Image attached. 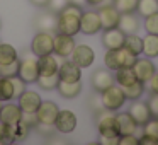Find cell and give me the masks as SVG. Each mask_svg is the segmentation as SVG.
Returning a JSON list of instances; mask_svg holds the SVG:
<instances>
[{"label": "cell", "mask_w": 158, "mask_h": 145, "mask_svg": "<svg viewBox=\"0 0 158 145\" xmlns=\"http://www.w3.org/2000/svg\"><path fill=\"white\" fill-rule=\"evenodd\" d=\"M82 7L78 5L68 4L61 12L56 15V31L63 33V34L75 36L80 33V15H82Z\"/></svg>", "instance_id": "6da1fadb"}, {"label": "cell", "mask_w": 158, "mask_h": 145, "mask_svg": "<svg viewBox=\"0 0 158 145\" xmlns=\"http://www.w3.org/2000/svg\"><path fill=\"white\" fill-rule=\"evenodd\" d=\"M136 58L138 55H133L124 46H121V48H116V50H106L104 63H106V68L116 72L117 68H123V67H133Z\"/></svg>", "instance_id": "7a4b0ae2"}, {"label": "cell", "mask_w": 158, "mask_h": 145, "mask_svg": "<svg viewBox=\"0 0 158 145\" xmlns=\"http://www.w3.org/2000/svg\"><path fill=\"white\" fill-rule=\"evenodd\" d=\"M100 101H102L104 109H107V111H110V113H112V111L121 109L127 99H126V96H124L123 87L112 84V86L107 87L104 92H100Z\"/></svg>", "instance_id": "3957f363"}, {"label": "cell", "mask_w": 158, "mask_h": 145, "mask_svg": "<svg viewBox=\"0 0 158 145\" xmlns=\"http://www.w3.org/2000/svg\"><path fill=\"white\" fill-rule=\"evenodd\" d=\"M97 130H99L100 137H107V138H119L121 137L116 118L107 109L97 113Z\"/></svg>", "instance_id": "277c9868"}, {"label": "cell", "mask_w": 158, "mask_h": 145, "mask_svg": "<svg viewBox=\"0 0 158 145\" xmlns=\"http://www.w3.org/2000/svg\"><path fill=\"white\" fill-rule=\"evenodd\" d=\"M31 51L34 56L53 53V34L49 31H39L31 41Z\"/></svg>", "instance_id": "5b68a950"}, {"label": "cell", "mask_w": 158, "mask_h": 145, "mask_svg": "<svg viewBox=\"0 0 158 145\" xmlns=\"http://www.w3.org/2000/svg\"><path fill=\"white\" fill-rule=\"evenodd\" d=\"M75 46L77 43L73 36L63 34V33H58L56 36H53V53L60 58H68Z\"/></svg>", "instance_id": "8992f818"}, {"label": "cell", "mask_w": 158, "mask_h": 145, "mask_svg": "<svg viewBox=\"0 0 158 145\" xmlns=\"http://www.w3.org/2000/svg\"><path fill=\"white\" fill-rule=\"evenodd\" d=\"M17 75L24 80L26 84H36L39 77V70H38V58L34 56H26L19 62V72Z\"/></svg>", "instance_id": "52a82bcc"}, {"label": "cell", "mask_w": 158, "mask_h": 145, "mask_svg": "<svg viewBox=\"0 0 158 145\" xmlns=\"http://www.w3.org/2000/svg\"><path fill=\"white\" fill-rule=\"evenodd\" d=\"M99 31H102L99 14L95 11L82 12V15H80V33H83L87 36H92V34H97Z\"/></svg>", "instance_id": "ba28073f"}, {"label": "cell", "mask_w": 158, "mask_h": 145, "mask_svg": "<svg viewBox=\"0 0 158 145\" xmlns=\"http://www.w3.org/2000/svg\"><path fill=\"white\" fill-rule=\"evenodd\" d=\"M100 17V24H102V29H112L117 28L119 24V17H121V12L114 7L112 4H102L100 9L97 11Z\"/></svg>", "instance_id": "9c48e42d"}, {"label": "cell", "mask_w": 158, "mask_h": 145, "mask_svg": "<svg viewBox=\"0 0 158 145\" xmlns=\"http://www.w3.org/2000/svg\"><path fill=\"white\" fill-rule=\"evenodd\" d=\"M70 60L73 63L80 67V68H89L90 65L94 63L95 60V55H94V50L87 45H77L73 48L72 55H70Z\"/></svg>", "instance_id": "30bf717a"}, {"label": "cell", "mask_w": 158, "mask_h": 145, "mask_svg": "<svg viewBox=\"0 0 158 145\" xmlns=\"http://www.w3.org/2000/svg\"><path fill=\"white\" fill-rule=\"evenodd\" d=\"M77 123H78V120H77V114L73 113V111L60 109L58 116H56V120H55V128L60 131V133L68 135L77 128Z\"/></svg>", "instance_id": "8fae6325"}, {"label": "cell", "mask_w": 158, "mask_h": 145, "mask_svg": "<svg viewBox=\"0 0 158 145\" xmlns=\"http://www.w3.org/2000/svg\"><path fill=\"white\" fill-rule=\"evenodd\" d=\"M60 113V108L53 101H41L39 108L36 109V116L38 121L43 125H55V120Z\"/></svg>", "instance_id": "7c38bea8"}, {"label": "cell", "mask_w": 158, "mask_h": 145, "mask_svg": "<svg viewBox=\"0 0 158 145\" xmlns=\"http://www.w3.org/2000/svg\"><path fill=\"white\" fill-rule=\"evenodd\" d=\"M58 77L60 80H65V82H77V80H82V68L72 60L63 58L58 68Z\"/></svg>", "instance_id": "4fadbf2b"}, {"label": "cell", "mask_w": 158, "mask_h": 145, "mask_svg": "<svg viewBox=\"0 0 158 145\" xmlns=\"http://www.w3.org/2000/svg\"><path fill=\"white\" fill-rule=\"evenodd\" d=\"M133 72L134 75H136L138 80H141V82H148V80L153 77V73L156 72V67H155V63L151 62V58H136V62H134L133 65Z\"/></svg>", "instance_id": "5bb4252c"}, {"label": "cell", "mask_w": 158, "mask_h": 145, "mask_svg": "<svg viewBox=\"0 0 158 145\" xmlns=\"http://www.w3.org/2000/svg\"><path fill=\"white\" fill-rule=\"evenodd\" d=\"M17 104L22 109V113H36V109L41 104V96L36 90L26 89L21 96L17 97Z\"/></svg>", "instance_id": "9a60e30c"}, {"label": "cell", "mask_w": 158, "mask_h": 145, "mask_svg": "<svg viewBox=\"0 0 158 145\" xmlns=\"http://www.w3.org/2000/svg\"><path fill=\"white\" fill-rule=\"evenodd\" d=\"M63 58L53 55H43V56H38V70H39V75H55L58 73V68H60V63H61Z\"/></svg>", "instance_id": "2e32d148"}, {"label": "cell", "mask_w": 158, "mask_h": 145, "mask_svg": "<svg viewBox=\"0 0 158 145\" xmlns=\"http://www.w3.org/2000/svg\"><path fill=\"white\" fill-rule=\"evenodd\" d=\"M90 82H92V87L97 92H104L107 87H110L114 84V75L110 73L109 68H99L92 73Z\"/></svg>", "instance_id": "e0dca14e"}, {"label": "cell", "mask_w": 158, "mask_h": 145, "mask_svg": "<svg viewBox=\"0 0 158 145\" xmlns=\"http://www.w3.org/2000/svg\"><path fill=\"white\" fill-rule=\"evenodd\" d=\"M124 34L119 28H112V29H104V34H102V45L106 50H116L121 48L124 45Z\"/></svg>", "instance_id": "ac0fdd59"}, {"label": "cell", "mask_w": 158, "mask_h": 145, "mask_svg": "<svg viewBox=\"0 0 158 145\" xmlns=\"http://www.w3.org/2000/svg\"><path fill=\"white\" fill-rule=\"evenodd\" d=\"M22 118V109L19 108V104H14L10 101H7L5 104H2L0 109V120L5 125H17Z\"/></svg>", "instance_id": "d6986e66"}, {"label": "cell", "mask_w": 158, "mask_h": 145, "mask_svg": "<svg viewBox=\"0 0 158 145\" xmlns=\"http://www.w3.org/2000/svg\"><path fill=\"white\" fill-rule=\"evenodd\" d=\"M127 113H129L131 118L136 121L138 126H143V125L151 118V113H150L148 104L146 103H141L139 99L133 101V104H131V108H129V111H127Z\"/></svg>", "instance_id": "ffe728a7"}, {"label": "cell", "mask_w": 158, "mask_h": 145, "mask_svg": "<svg viewBox=\"0 0 158 145\" xmlns=\"http://www.w3.org/2000/svg\"><path fill=\"white\" fill-rule=\"evenodd\" d=\"M117 28L124 33V34H134L139 29V19L134 12H126V14H121L119 17V24Z\"/></svg>", "instance_id": "44dd1931"}, {"label": "cell", "mask_w": 158, "mask_h": 145, "mask_svg": "<svg viewBox=\"0 0 158 145\" xmlns=\"http://www.w3.org/2000/svg\"><path fill=\"white\" fill-rule=\"evenodd\" d=\"M56 89H58L60 96L65 97V99H75V97L80 96L83 86H82V80H77V82H65V80H60Z\"/></svg>", "instance_id": "7402d4cb"}, {"label": "cell", "mask_w": 158, "mask_h": 145, "mask_svg": "<svg viewBox=\"0 0 158 145\" xmlns=\"http://www.w3.org/2000/svg\"><path fill=\"white\" fill-rule=\"evenodd\" d=\"M114 118H116V123H117V128H119L121 135L136 133V130L139 128L136 125V121L131 118L129 113H117V114H114Z\"/></svg>", "instance_id": "603a6c76"}, {"label": "cell", "mask_w": 158, "mask_h": 145, "mask_svg": "<svg viewBox=\"0 0 158 145\" xmlns=\"http://www.w3.org/2000/svg\"><path fill=\"white\" fill-rule=\"evenodd\" d=\"M114 80L117 82V86L121 87H126L129 84L136 82V75L133 72V67H123V68H117L116 70V75H114Z\"/></svg>", "instance_id": "cb8c5ba5"}, {"label": "cell", "mask_w": 158, "mask_h": 145, "mask_svg": "<svg viewBox=\"0 0 158 145\" xmlns=\"http://www.w3.org/2000/svg\"><path fill=\"white\" fill-rule=\"evenodd\" d=\"M143 55H146L148 58L158 56V34L146 33V36L143 38Z\"/></svg>", "instance_id": "d4e9b609"}, {"label": "cell", "mask_w": 158, "mask_h": 145, "mask_svg": "<svg viewBox=\"0 0 158 145\" xmlns=\"http://www.w3.org/2000/svg\"><path fill=\"white\" fill-rule=\"evenodd\" d=\"M123 46L127 51L133 53V55H141V53H143V38H139L138 33H134V34H126Z\"/></svg>", "instance_id": "484cf974"}, {"label": "cell", "mask_w": 158, "mask_h": 145, "mask_svg": "<svg viewBox=\"0 0 158 145\" xmlns=\"http://www.w3.org/2000/svg\"><path fill=\"white\" fill-rule=\"evenodd\" d=\"M36 28L39 31H49L56 28V14L53 15V12H48V14H41L38 19H36Z\"/></svg>", "instance_id": "4316f807"}, {"label": "cell", "mask_w": 158, "mask_h": 145, "mask_svg": "<svg viewBox=\"0 0 158 145\" xmlns=\"http://www.w3.org/2000/svg\"><path fill=\"white\" fill-rule=\"evenodd\" d=\"M123 90H124V96H126V99L136 101V99H139V97L144 94V82L136 80V82H133V84H129V86L123 87Z\"/></svg>", "instance_id": "83f0119b"}, {"label": "cell", "mask_w": 158, "mask_h": 145, "mask_svg": "<svg viewBox=\"0 0 158 145\" xmlns=\"http://www.w3.org/2000/svg\"><path fill=\"white\" fill-rule=\"evenodd\" d=\"M14 99V86L10 77H0V101L7 103Z\"/></svg>", "instance_id": "f1b7e54d"}, {"label": "cell", "mask_w": 158, "mask_h": 145, "mask_svg": "<svg viewBox=\"0 0 158 145\" xmlns=\"http://www.w3.org/2000/svg\"><path fill=\"white\" fill-rule=\"evenodd\" d=\"M136 11L141 17L151 15V14H155V12H158V2L156 0H138Z\"/></svg>", "instance_id": "f546056e"}, {"label": "cell", "mask_w": 158, "mask_h": 145, "mask_svg": "<svg viewBox=\"0 0 158 145\" xmlns=\"http://www.w3.org/2000/svg\"><path fill=\"white\" fill-rule=\"evenodd\" d=\"M19 60V55H17V50L14 48L12 45H0V63H10V62H15Z\"/></svg>", "instance_id": "4dcf8cb0"}, {"label": "cell", "mask_w": 158, "mask_h": 145, "mask_svg": "<svg viewBox=\"0 0 158 145\" xmlns=\"http://www.w3.org/2000/svg\"><path fill=\"white\" fill-rule=\"evenodd\" d=\"M58 82H60L58 73H55V75H39L38 80H36V84H38L41 89H44V90L56 89V87H58Z\"/></svg>", "instance_id": "1f68e13d"}, {"label": "cell", "mask_w": 158, "mask_h": 145, "mask_svg": "<svg viewBox=\"0 0 158 145\" xmlns=\"http://www.w3.org/2000/svg\"><path fill=\"white\" fill-rule=\"evenodd\" d=\"M112 5L121 12V14H126V12H136L138 0H112Z\"/></svg>", "instance_id": "d6a6232c"}, {"label": "cell", "mask_w": 158, "mask_h": 145, "mask_svg": "<svg viewBox=\"0 0 158 145\" xmlns=\"http://www.w3.org/2000/svg\"><path fill=\"white\" fill-rule=\"evenodd\" d=\"M143 135H148L158 142V118H150L143 125Z\"/></svg>", "instance_id": "836d02e7"}, {"label": "cell", "mask_w": 158, "mask_h": 145, "mask_svg": "<svg viewBox=\"0 0 158 145\" xmlns=\"http://www.w3.org/2000/svg\"><path fill=\"white\" fill-rule=\"evenodd\" d=\"M143 28H144V31L150 33V34H158V12L144 17Z\"/></svg>", "instance_id": "e575fe53"}, {"label": "cell", "mask_w": 158, "mask_h": 145, "mask_svg": "<svg viewBox=\"0 0 158 145\" xmlns=\"http://www.w3.org/2000/svg\"><path fill=\"white\" fill-rule=\"evenodd\" d=\"M19 72V60L10 63H0V77H14Z\"/></svg>", "instance_id": "d590c367"}, {"label": "cell", "mask_w": 158, "mask_h": 145, "mask_svg": "<svg viewBox=\"0 0 158 145\" xmlns=\"http://www.w3.org/2000/svg\"><path fill=\"white\" fill-rule=\"evenodd\" d=\"M10 80H12V86H14V99H17V97L26 90V82L19 75L10 77Z\"/></svg>", "instance_id": "8d00e7d4"}, {"label": "cell", "mask_w": 158, "mask_h": 145, "mask_svg": "<svg viewBox=\"0 0 158 145\" xmlns=\"http://www.w3.org/2000/svg\"><path fill=\"white\" fill-rule=\"evenodd\" d=\"M68 4H70L68 0H49L48 9H49V12H53V14H58V12H61Z\"/></svg>", "instance_id": "74e56055"}, {"label": "cell", "mask_w": 158, "mask_h": 145, "mask_svg": "<svg viewBox=\"0 0 158 145\" xmlns=\"http://www.w3.org/2000/svg\"><path fill=\"white\" fill-rule=\"evenodd\" d=\"M21 121L26 125V126H29V128H36V126L39 125V121H38V116H36V113H22Z\"/></svg>", "instance_id": "f35d334b"}, {"label": "cell", "mask_w": 158, "mask_h": 145, "mask_svg": "<svg viewBox=\"0 0 158 145\" xmlns=\"http://www.w3.org/2000/svg\"><path fill=\"white\" fill-rule=\"evenodd\" d=\"M148 108H150L151 118H158V94H153V96L148 99Z\"/></svg>", "instance_id": "ab89813d"}, {"label": "cell", "mask_w": 158, "mask_h": 145, "mask_svg": "<svg viewBox=\"0 0 158 145\" xmlns=\"http://www.w3.org/2000/svg\"><path fill=\"white\" fill-rule=\"evenodd\" d=\"M119 145H138V137H136V133L121 135V137H119Z\"/></svg>", "instance_id": "60d3db41"}, {"label": "cell", "mask_w": 158, "mask_h": 145, "mask_svg": "<svg viewBox=\"0 0 158 145\" xmlns=\"http://www.w3.org/2000/svg\"><path fill=\"white\" fill-rule=\"evenodd\" d=\"M148 89L151 90V94H158V72H155L153 77L148 80Z\"/></svg>", "instance_id": "b9f144b4"}, {"label": "cell", "mask_w": 158, "mask_h": 145, "mask_svg": "<svg viewBox=\"0 0 158 145\" xmlns=\"http://www.w3.org/2000/svg\"><path fill=\"white\" fill-rule=\"evenodd\" d=\"M138 143L139 145H158V142L155 138L148 137V135H143L141 138H138Z\"/></svg>", "instance_id": "7bdbcfd3"}, {"label": "cell", "mask_w": 158, "mask_h": 145, "mask_svg": "<svg viewBox=\"0 0 158 145\" xmlns=\"http://www.w3.org/2000/svg\"><path fill=\"white\" fill-rule=\"evenodd\" d=\"M99 143L102 145H119V138H107V137H100Z\"/></svg>", "instance_id": "ee69618b"}, {"label": "cell", "mask_w": 158, "mask_h": 145, "mask_svg": "<svg viewBox=\"0 0 158 145\" xmlns=\"http://www.w3.org/2000/svg\"><path fill=\"white\" fill-rule=\"evenodd\" d=\"M32 5H36V7H48L49 0H29Z\"/></svg>", "instance_id": "f6af8a7d"}, {"label": "cell", "mask_w": 158, "mask_h": 145, "mask_svg": "<svg viewBox=\"0 0 158 145\" xmlns=\"http://www.w3.org/2000/svg\"><path fill=\"white\" fill-rule=\"evenodd\" d=\"M4 135H5V123L0 120V140L4 142Z\"/></svg>", "instance_id": "bcb514c9"}, {"label": "cell", "mask_w": 158, "mask_h": 145, "mask_svg": "<svg viewBox=\"0 0 158 145\" xmlns=\"http://www.w3.org/2000/svg\"><path fill=\"white\" fill-rule=\"evenodd\" d=\"M106 0H87V4L89 5H94V7H97V5H102Z\"/></svg>", "instance_id": "7dc6e473"}, {"label": "cell", "mask_w": 158, "mask_h": 145, "mask_svg": "<svg viewBox=\"0 0 158 145\" xmlns=\"http://www.w3.org/2000/svg\"><path fill=\"white\" fill-rule=\"evenodd\" d=\"M68 2L73 5H78V7H83V5L87 4V0H68Z\"/></svg>", "instance_id": "c3c4849f"}, {"label": "cell", "mask_w": 158, "mask_h": 145, "mask_svg": "<svg viewBox=\"0 0 158 145\" xmlns=\"http://www.w3.org/2000/svg\"><path fill=\"white\" fill-rule=\"evenodd\" d=\"M2 104H4V103H2V101H0V109H2Z\"/></svg>", "instance_id": "681fc988"}, {"label": "cell", "mask_w": 158, "mask_h": 145, "mask_svg": "<svg viewBox=\"0 0 158 145\" xmlns=\"http://www.w3.org/2000/svg\"><path fill=\"white\" fill-rule=\"evenodd\" d=\"M0 28H2V21H0Z\"/></svg>", "instance_id": "f907efd6"}, {"label": "cell", "mask_w": 158, "mask_h": 145, "mask_svg": "<svg viewBox=\"0 0 158 145\" xmlns=\"http://www.w3.org/2000/svg\"><path fill=\"white\" fill-rule=\"evenodd\" d=\"M156 2H158V0H156Z\"/></svg>", "instance_id": "816d5d0a"}]
</instances>
